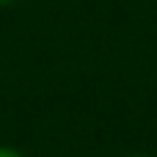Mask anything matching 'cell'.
Returning <instances> with one entry per match:
<instances>
[{"instance_id":"cell-1","label":"cell","mask_w":157,"mask_h":157,"mask_svg":"<svg viewBox=\"0 0 157 157\" xmlns=\"http://www.w3.org/2000/svg\"><path fill=\"white\" fill-rule=\"evenodd\" d=\"M0 157H22L17 149H11V146H0Z\"/></svg>"},{"instance_id":"cell-2","label":"cell","mask_w":157,"mask_h":157,"mask_svg":"<svg viewBox=\"0 0 157 157\" xmlns=\"http://www.w3.org/2000/svg\"><path fill=\"white\" fill-rule=\"evenodd\" d=\"M17 3H22V0H0V6H17Z\"/></svg>"},{"instance_id":"cell-3","label":"cell","mask_w":157,"mask_h":157,"mask_svg":"<svg viewBox=\"0 0 157 157\" xmlns=\"http://www.w3.org/2000/svg\"><path fill=\"white\" fill-rule=\"evenodd\" d=\"M130 157H149V155H130Z\"/></svg>"}]
</instances>
